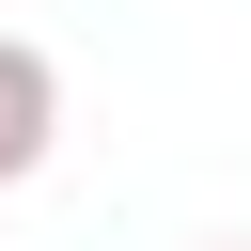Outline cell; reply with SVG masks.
Returning <instances> with one entry per match:
<instances>
[{
  "label": "cell",
  "mask_w": 251,
  "mask_h": 251,
  "mask_svg": "<svg viewBox=\"0 0 251 251\" xmlns=\"http://www.w3.org/2000/svg\"><path fill=\"white\" fill-rule=\"evenodd\" d=\"M220 251H251V235H220Z\"/></svg>",
  "instance_id": "7a4b0ae2"
},
{
  "label": "cell",
  "mask_w": 251,
  "mask_h": 251,
  "mask_svg": "<svg viewBox=\"0 0 251 251\" xmlns=\"http://www.w3.org/2000/svg\"><path fill=\"white\" fill-rule=\"evenodd\" d=\"M47 141H63V63H47L31 31H0V188L47 173Z\"/></svg>",
  "instance_id": "6da1fadb"
}]
</instances>
